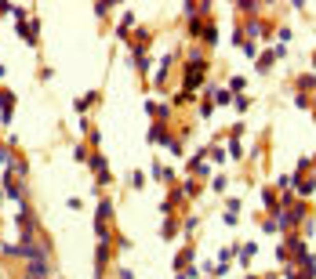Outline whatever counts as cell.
<instances>
[{
	"label": "cell",
	"mask_w": 316,
	"mask_h": 279,
	"mask_svg": "<svg viewBox=\"0 0 316 279\" xmlns=\"http://www.w3.org/2000/svg\"><path fill=\"white\" fill-rule=\"evenodd\" d=\"M255 254H258V243H236V258H240L244 265H247Z\"/></svg>",
	"instance_id": "cell-7"
},
{
	"label": "cell",
	"mask_w": 316,
	"mask_h": 279,
	"mask_svg": "<svg viewBox=\"0 0 316 279\" xmlns=\"http://www.w3.org/2000/svg\"><path fill=\"white\" fill-rule=\"evenodd\" d=\"M182 84H185V91L193 95L196 87L204 84V69H189V65H185V76H182Z\"/></svg>",
	"instance_id": "cell-3"
},
{
	"label": "cell",
	"mask_w": 316,
	"mask_h": 279,
	"mask_svg": "<svg viewBox=\"0 0 316 279\" xmlns=\"http://www.w3.org/2000/svg\"><path fill=\"white\" fill-rule=\"evenodd\" d=\"M95 102H98V95H84L80 102H76V109H80V112H88V109H91Z\"/></svg>",
	"instance_id": "cell-18"
},
{
	"label": "cell",
	"mask_w": 316,
	"mask_h": 279,
	"mask_svg": "<svg viewBox=\"0 0 316 279\" xmlns=\"http://www.w3.org/2000/svg\"><path fill=\"white\" fill-rule=\"evenodd\" d=\"M189 102H193V95H189V91H182V95H175V105H189Z\"/></svg>",
	"instance_id": "cell-27"
},
{
	"label": "cell",
	"mask_w": 316,
	"mask_h": 279,
	"mask_svg": "<svg viewBox=\"0 0 316 279\" xmlns=\"http://www.w3.org/2000/svg\"><path fill=\"white\" fill-rule=\"evenodd\" d=\"M312 65H316V55H312Z\"/></svg>",
	"instance_id": "cell-33"
},
{
	"label": "cell",
	"mask_w": 316,
	"mask_h": 279,
	"mask_svg": "<svg viewBox=\"0 0 316 279\" xmlns=\"http://www.w3.org/2000/svg\"><path fill=\"white\" fill-rule=\"evenodd\" d=\"M0 109H4V112H0V120H4V127L11 124V112H15V95L11 91H0Z\"/></svg>",
	"instance_id": "cell-4"
},
{
	"label": "cell",
	"mask_w": 316,
	"mask_h": 279,
	"mask_svg": "<svg viewBox=\"0 0 316 279\" xmlns=\"http://www.w3.org/2000/svg\"><path fill=\"white\" fill-rule=\"evenodd\" d=\"M0 254L4 258H22V243H0Z\"/></svg>",
	"instance_id": "cell-11"
},
{
	"label": "cell",
	"mask_w": 316,
	"mask_h": 279,
	"mask_svg": "<svg viewBox=\"0 0 316 279\" xmlns=\"http://www.w3.org/2000/svg\"><path fill=\"white\" fill-rule=\"evenodd\" d=\"M298 87H302V95L312 91V87H316V76H298Z\"/></svg>",
	"instance_id": "cell-20"
},
{
	"label": "cell",
	"mask_w": 316,
	"mask_h": 279,
	"mask_svg": "<svg viewBox=\"0 0 316 279\" xmlns=\"http://www.w3.org/2000/svg\"><path fill=\"white\" fill-rule=\"evenodd\" d=\"M149 174H153V178H160V181H171V171H167V167H160V164H153V167H149Z\"/></svg>",
	"instance_id": "cell-16"
},
{
	"label": "cell",
	"mask_w": 316,
	"mask_h": 279,
	"mask_svg": "<svg viewBox=\"0 0 316 279\" xmlns=\"http://www.w3.org/2000/svg\"><path fill=\"white\" fill-rule=\"evenodd\" d=\"M160 232H164V236H167V239H171V236H175V232H178V225H175V221H164V228H160Z\"/></svg>",
	"instance_id": "cell-29"
},
{
	"label": "cell",
	"mask_w": 316,
	"mask_h": 279,
	"mask_svg": "<svg viewBox=\"0 0 316 279\" xmlns=\"http://www.w3.org/2000/svg\"><path fill=\"white\" fill-rule=\"evenodd\" d=\"M312 109H316V98H312Z\"/></svg>",
	"instance_id": "cell-34"
},
{
	"label": "cell",
	"mask_w": 316,
	"mask_h": 279,
	"mask_svg": "<svg viewBox=\"0 0 316 279\" xmlns=\"http://www.w3.org/2000/svg\"><path fill=\"white\" fill-rule=\"evenodd\" d=\"M233 105H236V109H240V112H247V105H251V98H247V95H236V98H233Z\"/></svg>",
	"instance_id": "cell-22"
},
{
	"label": "cell",
	"mask_w": 316,
	"mask_h": 279,
	"mask_svg": "<svg viewBox=\"0 0 316 279\" xmlns=\"http://www.w3.org/2000/svg\"><path fill=\"white\" fill-rule=\"evenodd\" d=\"M73 156H76V159H80V164H88V159H91V156H88V149H84V145H76V149H73Z\"/></svg>",
	"instance_id": "cell-26"
},
{
	"label": "cell",
	"mask_w": 316,
	"mask_h": 279,
	"mask_svg": "<svg viewBox=\"0 0 316 279\" xmlns=\"http://www.w3.org/2000/svg\"><path fill=\"white\" fill-rule=\"evenodd\" d=\"M88 167H91V171H95V178H98V181H102V185H106V181H109V164H106V156H102V152H95V156H91V159H88Z\"/></svg>",
	"instance_id": "cell-2"
},
{
	"label": "cell",
	"mask_w": 316,
	"mask_h": 279,
	"mask_svg": "<svg viewBox=\"0 0 316 279\" xmlns=\"http://www.w3.org/2000/svg\"><path fill=\"white\" fill-rule=\"evenodd\" d=\"M149 142H153V145H167L171 152H182V142H178V138H171V134L160 127V124H156V127L149 131Z\"/></svg>",
	"instance_id": "cell-1"
},
{
	"label": "cell",
	"mask_w": 316,
	"mask_h": 279,
	"mask_svg": "<svg viewBox=\"0 0 316 279\" xmlns=\"http://www.w3.org/2000/svg\"><path fill=\"white\" fill-rule=\"evenodd\" d=\"M113 218V203L109 199H98V221H109Z\"/></svg>",
	"instance_id": "cell-14"
},
{
	"label": "cell",
	"mask_w": 316,
	"mask_h": 279,
	"mask_svg": "<svg viewBox=\"0 0 316 279\" xmlns=\"http://www.w3.org/2000/svg\"><path fill=\"white\" fill-rule=\"evenodd\" d=\"M229 156H233V159H240V156H244V149H240V142H236V138L229 142Z\"/></svg>",
	"instance_id": "cell-25"
},
{
	"label": "cell",
	"mask_w": 316,
	"mask_h": 279,
	"mask_svg": "<svg viewBox=\"0 0 316 279\" xmlns=\"http://www.w3.org/2000/svg\"><path fill=\"white\" fill-rule=\"evenodd\" d=\"M8 164H11V152H8V149H0V167H8Z\"/></svg>",
	"instance_id": "cell-31"
},
{
	"label": "cell",
	"mask_w": 316,
	"mask_h": 279,
	"mask_svg": "<svg viewBox=\"0 0 316 279\" xmlns=\"http://www.w3.org/2000/svg\"><path fill=\"white\" fill-rule=\"evenodd\" d=\"M215 102L225 105V102H229V87H215Z\"/></svg>",
	"instance_id": "cell-24"
},
{
	"label": "cell",
	"mask_w": 316,
	"mask_h": 279,
	"mask_svg": "<svg viewBox=\"0 0 316 279\" xmlns=\"http://www.w3.org/2000/svg\"><path fill=\"white\" fill-rule=\"evenodd\" d=\"M225 185H229V181H225V178H222V174H218V178H215V181H211V189H215V192H225Z\"/></svg>",
	"instance_id": "cell-28"
},
{
	"label": "cell",
	"mask_w": 316,
	"mask_h": 279,
	"mask_svg": "<svg viewBox=\"0 0 316 279\" xmlns=\"http://www.w3.org/2000/svg\"><path fill=\"white\" fill-rule=\"evenodd\" d=\"M26 272H29V275L48 279V258H44V261H29V265H26Z\"/></svg>",
	"instance_id": "cell-9"
},
{
	"label": "cell",
	"mask_w": 316,
	"mask_h": 279,
	"mask_svg": "<svg viewBox=\"0 0 316 279\" xmlns=\"http://www.w3.org/2000/svg\"><path fill=\"white\" fill-rule=\"evenodd\" d=\"M272 62H276V51H272V48H269V51H265V55H262V58H258V73H265V69H269V65H272Z\"/></svg>",
	"instance_id": "cell-15"
},
{
	"label": "cell",
	"mask_w": 316,
	"mask_h": 279,
	"mask_svg": "<svg viewBox=\"0 0 316 279\" xmlns=\"http://www.w3.org/2000/svg\"><path fill=\"white\" fill-rule=\"evenodd\" d=\"M211 159H215V164H222V159H225V149H218V145H215V149H211Z\"/></svg>",
	"instance_id": "cell-30"
},
{
	"label": "cell",
	"mask_w": 316,
	"mask_h": 279,
	"mask_svg": "<svg viewBox=\"0 0 316 279\" xmlns=\"http://www.w3.org/2000/svg\"><path fill=\"white\" fill-rule=\"evenodd\" d=\"M193 174H196V178H207V174H211V167L204 164V156H196V159H193Z\"/></svg>",
	"instance_id": "cell-12"
},
{
	"label": "cell",
	"mask_w": 316,
	"mask_h": 279,
	"mask_svg": "<svg viewBox=\"0 0 316 279\" xmlns=\"http://www.w3.org/2000/svg\"><path fill=\"white\" fill-rule=\"evenodd\" d=\"M247 279H255V275H247Z\"/></svg>",
	"instance_id": "cell-35"
},
{
	"label": "cell",
	"mask_w": 316,
	"mask_h": 279,
	"mask_svg": "<svg viewBox=\"0 0 316 279\" xmlns=\"http://www.w3.org/2000/svg\"><path fill=\"white\" fill-rule=\"evenodd\" d=\"M18 33L26 36V44H36V33H40V18H33L29 26H18Z\"/></svg>",
	"instance_id": "cell-6"
},
{
	"label": "cell",
	"mask_w": 316,
	"mask_h": 279,
	"mask_svg": "<svg viewBox=\"0 0 316 279\" xmlns=\"http://www.w3.org/2000/svg\"><path fill=\"white\" fill-rule=\"evenodd\" d=\"M145 112H149V116H160V120H164L171 109H167V105H156V102H145Z\"/></svg>",
	"instance_id": "cell-13"
},
{
	"label": "cell",
	"mask_w": 316,
	"mask_h": 279,
	"mask_svg": "<svg viewBox=\"0 0 316 279\" xmlns=\"http://www.w3.org/2000/svg\"><path fill=\"white\" fill-rule=\"evenodd\" d=\"M131 26H135V15H124V18H120V29H116V33H120V36H124V33H128Z\"/></svg>",
	"instance_id": "cell-23"
},
{
	"label": "cell",
	"mask_w": 316,
	"mask_h": 279,
	"mask_svg": "<svg viewBox=\"0 0 316 279\" xmlns=\"http://www.w3.org/2000/svg\"><path fill=\"white\" fill-rule=\"evenodd\" d=\"M95 236H98V243H113V228H109V221H95Z\"/></svg>",
	"instance_id": "cell-8"
},
{
	"label": "cell",
	"mask_w": 316,
	"mask_h": 279,
	"mask_svg": "<svg viewBox=\"0 0 316 279\" xmlns=\"http://www.w3.org/2000/svg\"><path fill=\"white\" fill-rule=\"evenodd\" d=\"M316 192V181L309 178V181H298V196H312Z\"/></svg>",
	"instance_id": "cell-19"
},
{
	"label": "cell",
	"mask_w": 316,
	"mask_h": 279,
	"mask_svg": "<svg viewBox=\"0 0 316 279\" xmlns=\"http://www.w3.org/2000/svg\"><path fill=\"white\" fill-rule=\"evenodd\" d=\"M22 279H40V275H29V272H26V275H22Z\"/></svg>",
	"instance_id": "cell-32"
},
{
	"label": "cell",
	"mask_w": 316,
	"mask_h": 279,
	"mask_svg": "<svg viewBox=\"0 0 316 279\" xmlns=\"http://www.w3.org/2000/svg\"><path fill=\"white\" fill-rule=\"evenodd\" d=\"M287 247H291V254H294V261H298V265L309 258V250H305V239H302V236H291V239H287Z\"/></svg>",
	"instance_id": "cell-5"
},
{
	"label": "cell",
	"mask_w": 316,
	"mask_h": 279,
	"mask_svg": "<svg viewBox=\"0 0 316 279\" xmlns=\"http://www.w3.org/2000/svg\"><path fill=\"white\" fill-rule=\"evenodd\" d=\"M244 87H247V80H244V76H233V80H229V95H240Z\"/></svg>",
	"instance_id": "cell-17"
},
{
	"label": "cell",
	"mask_w": 316,
	"mask_h": 279,
	"mask_svg": "<svg viewBox=\"0 0 316 279\" xmlns=\"http://www.w3.org/2000/svg\"><path fill=\"white\" fill-rule=\"evenodd\" d=\"M247 33H251V36H262V33H265V26H262L258 18H251V22H247Z\"/></svg>",
	"instance_id": "cell-21"
},
{
	"label": "cell",
	"mask_w": 316,
	"mask_h": 279,
	"mask_svg": "<svg viewBox=\"0 0 316 279\" xmlns=\"http://www.w3.org/2000/svg\"><path fill=\"white\" fill-rule=\"evenodd\" d=\"M193 258H196V254H193V247H185V250H178V258H175V268L182 272L185 265H193Z\"/></svg>",
	"instance_id": "cell-10"
}]
</instances>
